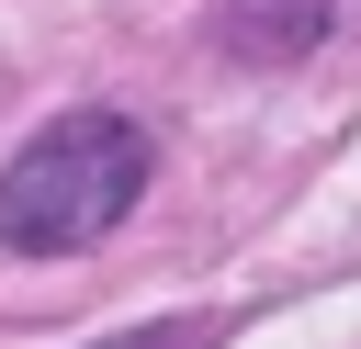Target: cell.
Wrapping results in <instances>:
<instances>
[{
	"label": "cell",
	"instance_id": "obj_1",
	"mask_svg": "<svg viewBox=\"0 0 361 349\" xmlns=\"http://www.w3.org/2000/svg\"><path fill=\"white\" fill-rule=\"evenodd\" d=\"M147 169H158V146H147L135 113H56L0 169V248L11 259H79V248H102L135 214Z\"/></svg>",
	"mask_w": 361,
	"mask_h": 349
},
{
	"label": "cell",
	"instance_id": "obj_3",
	"mask_svg": "<svg viewBox=\"0 0 361 349\" xmlns=\"http://www.w3.org/2000/svg\"><path fill=\"white\" fill-rule=\"evenodd\" d=\"M102 349H214V315H158V326H124Z\"/></svg>",
	"mask_w": 361,
	"mask_h": 349
},
{
	"label": "cell",
	"instance_id": "obj_2",
	"mask_svg": "<svg viewBox=\"0 0 361 349\" xmlns=\"http://www.w3.org/2000/svg\"><path fill=\"white\" fill-rule=\"evenodd\" d=\"M327 11H338V0H226V45H237V56H259V68L316 56Z\"/></svg>",
	"mask_w": 361,
	"mask_h": 349
}]
</instances>
